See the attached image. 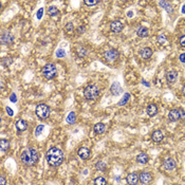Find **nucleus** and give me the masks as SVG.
Segmentation results:
<instances>
[{
  "instance_id": "obj_1",
  "label": "nucleus",
  "mask_w": 185,
  "mask_h": 185,
  "mask_svg": "<svg viewBox=\"0 0 185 185\" xmlns=\"http://www.w3.org/2000/svg\"><path fill=\"white\" fill-rule=\"evenodd\" d=\"M47 162L52 167H58L64 162V152L57 147H52L47 152Z\"/></svg>"
},
{
  "instance_id": "obj_2",
  "label": "nucleus",
  "mask_w": 185,
  "mask_h": 185,
  "mask_svg": "<svg viewBox=\"0 0 185 185\" xmlns=\"http://www.w3.org/2000/svg\"><path fill=\"white\" fill-rule=\"evenodd\" d=\"M38 152L37 150L34 149V148H26L23 149V151L21 152V156H20V160L22 164L26 166H33L35 165L36 163L38 162Z\"/></svg>"
},
{
  "instance_id": "obj_3",
  "label": "nucleus",
  "mask_w": 185,
  "mask_h": 185,
  "mask_svg": "<svg viewBox=\"0 0 185 185\" xmlns=\"http://www.w3.org/2000/svg\"><path fill=\"white\" fill-rule=\"evenodd\" d=\"M100 94V89L95 85H89L85 88L84 90V96L87 98L88 101H94L98 98Z\"/></svg>"
},
{
  "instance_id": "obj_4",
  "label": "nucleus",
  "mask_w": 185,
  "mask_h": 185,
  "mask_svg": "<svg viewBox=\"0 0 185 185\" xmlns=\"http://www.w3.org/2000/svg\"><path fill=\"white\" fill-rule=\"evenodd\" d=\"M42 74L47 79H53L57 74V69L54 64H47L42 68Z\"/></svg>"
},
{
  "instance_id": "obj_5",
  "label": "nucleus",
  "mask_w": 185,
  "mask_h": 185,
  "mask_svg": "<svg viewBox=\"0 0 185 185\" xmlns=\"http://www.w3.org/2000/svg\"><path fill=\"white\" fill-rule=\"evenodd\" d=\"M35 112H36V115H37L39 119L45 120V119H48L50 115V108L49 106H47L45 104H40L36 107Z\"/></svg>"
},
{
  "instance_id": "obj_6",
  "label": "nucleus",
  "mask_w": 185,
  "mask_h": 185,
  "mask_svg": "<svg viewBox=\"0 0 185 185\" xmlns=\"http://www.w3.org/2000/svg\"><path fill=\"white\" fill-rule=\"evenodd\" d=\"M181 110L182 109H172L169 111L168 113V120L170 122H177L178 120L181 119Z\"/></svg>"
},
{
  "instance_id": "obj_7",
  "label": "nucleus",
  "mask_w": 185,
  "mask_h": 185,
  "mask_svg": "<svg viewBox=\"0 0 185 185\" xmlns=\"http://www.w3.org/2000/svg\"><path fill=\"white\" fill-rule=\"evenodd\" d=\"M176 166H177V163L173 159L171 158H167V159L164 160V162H163V168L165 169V170H173L176 168Z\"/></svg>"
},
{
  "instance_id": "obj_8",
  "label": "nucleus",
  "mask_w": 185,
  "mask_h": 185,
  "mask_svg": "<svg viewBox=\"0 0 185 185\" xmlns=\"http://www.w3.org/2000/svg\"><path fill=\"white\" fill-rule=\"evenodd\" d=\"M110 30L111 32L115 33V34L122 32V30H123V23L121 22V21H119V20H114V21H112V22L110 23Z\"/></svg>"
},
{
  "instance_id": "obj_9",
  "label": "nucleus",
  "mask_w": 185,
  "mask_h": 185,
  "mask_svg": "<svg viewBox=\"0 0 185 185\" xmlns=\"http://www.w3.org/2000/svg\"><path fill=\"white\" fill-rule=\"evenodd\" d=\"M14 35L11 32H4L2 35H1V42L2 43H7V45H10L14 41Z\"/></svg>"
},
{
  "instance_id": "obj_10",
  "label": "nucleus",
  "mask_w": 185,
  "mask_h": 185,
  "mask_svg": "<svg viewBox=\"0 0 185 185\" xmlns=\"http://www.w3.org/2000/svg\"><path fill=\"white\" fill-rule=\"evenodd\" d=\"M119 55H120L119 52L114 49L107 50V51L105 52V57H106L108 60H115V59L119 58Z\"/></svg>"
},
{
  "instance_id": "obj_11",
  "label": "nucleus",
  "mask_w": 185,
  "mask_h": 185,
  "mask_svg": "<svg viewBox=\"0 0 185 185\" xmlns=\"http://www.w3.org/2000/svg\"><path fill=\"white\" fill-rule=\"evenodd\" d=\"M139 179H140V182L142 184H148L151 182L152 180V176L150 175L149 172H142L140 176H139Z\"/></svg>"
},
{
  "instance_id": "obj_12",
  "label": "nucleus",
  "mask_w": 185,
  "mask_h": 185,
  "mask_svg": "<svg viewBox=\"0 0 185 185\" xmlns=\"http://www.w3.org/2000/svg\"><path fill=\"white\" fill-rule=\"evenodd\" d=\"M151 139L155 143H160V142H162V140L164 139V134L161 130H156V131H153L152 134H151Z\"/></svg>"
},
{
  "instance_id": "obj_13",
  "label": "nucleus",
  "mask_w": 185,
  "mask_h": 185,
  "mask_svg": "<svg viewBox=\"0 0 185 185\" xmlns=\"http://www.w3.org/2000/svg\"><path fill=\"white\" fill-rule=\"evenodd\" d=\"M77 155L81 160H87L90 157V150L86 148V147H81L77 150Z\"/></svg>"
},
{
  "instance_id": "obj_14",
  "label": "nucleus",
  "mask_w": 185,
  "mask_h": 185,
  "mask_svg": "<svg viewBox=\"0 0 185 185\" xmlns=\"http://www.w3.org/2000/svg\"><path fill=\"white\" fill-rule=\"evenodd\" d=\"M166 78H167V81L170 83V84H175L177 79H178V72L177 71H168L167 72V74H166Z\"/></svg>"
},
{
  "instance_id": "obj_15",
  "label": "nucleus",
  "mask_w": 185,
  "mask_h": 185,
  "mask_svg": "<svg viewBox=\"0 0 185 185\" xmlns=\"http://www.w3.org/2000/svg\"><path fill=\"white\" fill-rule=\"evenodd\" d=\"M139 176L136 175V172H131L127 176V183L129 185H136V183L139 182Z\"/></svg>"
},
{
  "instance_id": "obj_16",
  "label": "nucleus",
  "mask_w": 185,
  "mask_h": 185,
  "mask_svg": "<svg viewBox=\"0 0 185 185\" xmlns=\"http://www.w3.org/2000/svg\"><path fill=\"white\" fill-rule=\"evenodd\" d=\"M152 55V50L146 47V48H143V49L141 50L140 52V56L142 57L143 59H149Z\"/></svg>"
},
{
  "instance_id": "obj_17",
  "label": "nucleus",
  "mask_w": 185,
  "mask_h": 185,
  "mask_svg": "<svg viewBox=\"0 0 185 185\" xmlns=\"http://www.w3.org/2000/svg\"><path fill=\"white\" fill-rule=\"evenodd\" d=\"M136 34H138V36L141 37V38H146V37L149 36V30L147 29V28H145V26H140V28L138 29V31H136Z\"/></svg>"
},
{
  "instance_id": "obj_18",
  "label": "nucleus",
  "mask_w": 185,
  "mask_h": 185,
  "mask_svg": "<svg viewBox=\"0 0 185 185\" xmlns=\"http://www.w3.org/2000/svg\"><path fill=\"white\" fill-rule=\"evenodd\" d=\"M146 112L149 117H155V115L158 113V107H157V105L155 104L148 105L146 108Z\"/></svg>"
},
{
  "instance_id": "obj_19",
  "label": "nucleus",
  "mask_w": 185,
  "mask_h": 185,
  "mask_svg": "<svg viewBox=\"0 0 185 185\" xmlns=\"http://www.w3.org/2000/svg\"><path fill=\"white\" fill-rule=\"evenodd\" d=\"M110 91L113 95H119L122 92V87H121V85L119 83H113L111 85Z\"/></svg>"
},
{
  "instance_id": "obj_20",
  "label": "nucleus",
  "mask_w": 185,
  "mask_h": 185,
  "mask_svg": "<svg viewBox=\"0 0 185 185\" xmlns=\"http://www.w3.org/2000/svg\"><path fill=\"white\" fill-rule=\"evenodd\" d=\"M16 129L18 131H24L28 129V122L24 120H19L17 121L16 123Z\"/></svg>"
},
{
  "instance_id": "obj_21",
  "label": "nucleus",
  "mask_w": 185,
  "mask_h": 185,
  "mask_svg": "<svg viewBox=\"0 0 185 185\" xmlns=\"http://www.w3.org/2000/svg\"><path fill=\"white\" fill-rule=\"evenodd\" d=\"M93 130H94V132L96 133V134H103V133L106 131V126H105V124L103 123H98L94 126Z\"/></svg>"
},
{
  "instance_id": "obj_22",
  "label": "nucleus",
  "mask_w": 185,
  "mask_h": 185,
  "mask_svg": "<svg viewBox=\"0 0 185 185\" xmlns=\"http://www.w3.org/2000/svg\"><path fill=\"white\" fill-rule=\"evenodd\" d=\"M148 160H149V157L145 152L140 153L139 156L136 157V161H138V163H140V164H146V163L148 162Z\"/></svg>"
},
{
  "instance_id": "obj_23",
  "label": "nucleus",
  "mask_w": 185,
  "mask_h": 185,
  "mask_svg": "<svg viewBox=\"0 0 185 185\" xmlns=\"http://www.w3.org/2000/svg\"><path fill=\"white\" fill-rule=\"evenodd\" d=\"M10 148V142L5 139H2V140H0V150L4 152V151H7Z\"/></svg>"
},
{
  "instance_id": "obj_24",
  "label": "nucleus",
  "mask_w": 185,
  "mask_h": 185,
  "mask_svg": "<svg viewBox=\"0 0 185 185\" xmlns=\"http://www.w3.org/2000/svg\"><path fill=\"white\" fill-rule=\"evenodd\" d=\"M159 4L163 7V9H164V10L166 11V12H168V13H171L172 11H173V9H172V7H171V4L168 3V2H166V1H160Z\"/></svg>"
},
{
  "instance_id": "obj_25",
  "label": "nucleus",
  "mask_w": 185,
  "mask_h": 185,
  "mask_svg": "<svg viewBox=\"0 0 185 185\" xmlns=\"http://www.w3.org/2000/svg\"><path fill=\"white\" fill-rule=\"evenodd\" d=\"M95 168L98 169V170H101V171H105L106 168H107V165H106V163L103 162V161H98V162L95 164Z\"/></svg>"
},
{
  "instance_id": "obj_26",
  "label": "nucleus",
  "mask_w": 185,
  "mask_h": 185,
  "mask_svg": "<svg viewBox=\"0 0 185 185\" xmlns=\"http://www.w3.org/2000/svg\"><path fill=\"white\" fill-rule=\"evenodd\" d=\"M129 100H130V94H129V93H125V94H124V96H123V98H122V100H121V101L117 103V105H119V106H124L125 104H127V103H128V101H129Z\"/></svg>"
},
{
  "instance_id": "obj_27",
  "label": "nucleus",
  "mask_w": 185,
  "mask_h": 185,
  "mask_svg": "<svg viewBox=\"0 0 185 185\" xmlns=\"http://www.w3.org/2000/svg\"><path fill=\"white\" fill-rule=\"evenodd\" d=\"M66 121H67V123L69 124H74L75 121H76V115H75L74 112H70V113L68 114L67 119H66Z\"/></svg>"
},
{
  "instance_id": "obj_28",
  "label": "nucleus",
  "mask_w": 185,
  "mask_h": 185,
  "mask_svg": "<svg viewBox=\"0 0 185 185\" xmlns=\"http://www.w3.org/2000/svg\"><path fill=\"white\" fill-rule=\"evenodd\" d=\"M48 13H49L50 16H57L59 14V11L57 10V7H56L52 5V7H50L49 9H48Z\"/></svg>"
},
{
  "instance_id": "obj_29",
  "label": "nucleus",
  "mask_w": 185,
  "mask_h": 185,
  "mask_svg": "<svg viewBox=\"0 0 185 185\" xmlns=\"http://www.w3.org/2000/svg\"><path fill=\"white\" fill-rule=\"evenodd\" d=\"M94 185H107V181L103 177H98L94 180Z\"/></svg>"
},
{
  "instance_id": "obj_30",
  "label": "nucleus",
  "mask_w": 185,
  "mask_h": 185,
  "mask_svg": "<svg viewBox=\"0 0 185 185\" xmlns=\"http://www.w3.org/2000/svg\"><path fill=\"white\" fill-rule=\"evenodd\" d=\"M56 56L58 57V58H62V57H65L66 56V52L64 49H58L56 51Z\"/></svg>"
},
{
  "instance_id": "obj_31",
  "label": "nucleus",
  "mask_w": 185,
  "mask_h": 185,
  "mask_svg": "<svg viewBox=\"0 0 185 185\" xmlns=\"http://www.w3.org/2000/svg\"><path fill=\"white\" fill-rule=\"evenodd\" d=\"M158 40H159V42H160V43H162V45H165L166 41H167V39H166L165 35H164L163 33L159 35V37H158Z\"/></svg>"
},
{
  "instance_id": "obj_32",
  "label": "nucleus",
  "mask_w": 185,
  "mask_h": 185,
  "mask_svg": "<svg viewBox=\"0 0 185 185\" xmlns=\"http://www.w3.org/2000/svg\"><path fill=\"white\" fill-rule=\"evenodd\" d=\"M12 62H13V59L11 58V57H5V58H3V60H2V64H3L4 66H7V67L12 65Z\"/></svg>"
},
{
  "instance_id": "obj_33",
  "label": "nucleus",
  "mask_w": 185,
  "mask_h": 185,
  "mask_svg": "<svg viewBox=\"0 0 185 185\" xmlns=\"http://www.w3.org/2000/svg\"><path fill=\"white\" fill-rule=\"evenodd\" d=\"M43 128H45V126H43V125H38V126H37V128H36V130H35V136H38L39 134L42 132Z\"/></svg>"
},
{
  "instance_id": "obj_34",
  "label": "nucleus",
  "mask_w": 185,
  "mask_h": 185,
  "mask_svg": "<svg viewBox=\"0 0 185 185\" xmlns=\"http://www.w3.org/2000/svg\"><path fill=\"white\" fill-rule=\"evenodd\" d=\"M73 29H74V26H73V23L72 22H68L65 26V30L67 31V32H72Z\"/></svg>"
},
{
  "instance_id": "obj_35",
  "label": "nucleus",
  "mask_w": 185,
  "mask_h": 185,
  "mask_svg": "<svg viewBox=\"0 0 185 185\" xmlns=\"http://www.w3.org/2000/svg\"><path fill=\"white\" fill-rule=\"evenodd\" d=\"M77 54L79 57H84V56L87 54V51H86V49H84V48H79V49L77 50Z\"/></svg>"
},
{
  "instance_id": "obj_36",
  "label": "nucleus",
  "mask_w": 185,
  "mask_h": 185,
  "mask_svg": "<svg viewBox=\"0 0 185 185\" xmlns=\"http://www.w3.org/2000/svg\"><path fill=\"white\" fill-rule=\"evenodd\" d=\"M84 3L86 4V5H88V7H93V5H95V4L98 3V1H90V0H85Z\"/></svg>"
},
{
  "instance_id": "obj_37",
  "label": "nucleus",
  "mask_w": 185,
  "mask_h": 185,
  "mask_svg": "<svg viewBox=\"0 0 185 185\" xmlns=\"http://www.w3.org/2000/svg\"><path fill=\"white\" fill-rule=\"evenodd\" d=\"M42 15H43V7H40V9L37 11V18H38V19H41Z\"/></svg>"
},
{
  "instance_id": "obj_38",
  "label": "nucleus",
  "mask_w": 185,
  "mask_h": 185,
  "mask_svg": "<svg viewBox=\"0 0 185 185\" xmlns=\"http://www.w3.org/2000/svg\"><path fill=\"white\" fill-rule=\"evenodd\" d=\"M180 45H181V47L185 48V35L180 37Z\"/></svg>"
},
{
  "instance_id": "obj_39",
  "label": "nucleus",
  "mask_w": 185,
  "mask_h": 185,
  "mask_svg": "<svg viewBox=\"0 0 185 185\" xmlns=\"http://www.w3.org/2000/svg\"><path fill=\"white\" fill-rule=\"evenodd\" d=\"M7 109V113L10 115V117H13L14 115V112H13V110H12V108H10V107H7L5 108Z\"/></svg>"
},
{
  "instance_id": "obj_40",
  "label": "nucleus",
  "mask_w": 185,
  "mask_h": 185,
  "mask_svg": "<svg viewBox=\"0 0 185 185\" xmlns=\"http://www.w3.org/2000/svg\"><path fill=\"white\" fill-rule=\"evenodd\" d=\"M179 59H180V62H181L185 64V53H182V54H180V56H179Z\"/></svg>"
},
{
  "instance_id": "obj_41",
  "label": "nucleus",
  "mask_w": 185,
  "mask_h": 185,
  "mask_svg": "<svg viewBox=\"0 0 185 185\" xmlns=\"http://www.w3.org/2000/svg\"><path fill=\"white\" fill-rule=\"evenodd\" d=\"M85 31H86V28H85V26H79V28L77 29V33H78V34H83Z\"/></svg>"
},
{
  "instance_id": "obj_42",
  "label": "nucleus",
  "mask_w": 185,
  "mask_h": 185,
  "mask_svg": "<svg viewBox=\"0 0 185 185\" xmlns=\"http://www.w3.org/2000/svg\"><path fill=\"white\" fill-rule=\"evenodd\" d=\"M5 184H7L5 178H4V177H0V185H5Z\"/></svg>"
},
{
  "instance_id": "obj_43",
  "label": "nucleus",
  "mask_w": 185,
  "mask_h": 185,
  "mask_svg": "<svg viewBox=\"0 0 185 185\" xmlns=\"http://www.w3.org/2000/svg\"><path fill=\"white\" fill-rule=\"evenodd\" d=\"M10 100L13 102V103H16V102H17V98H16V95H15V93H13V94L11 95Z\"/></svg>"
},
{
  "instance_id": "obj_44",
  "label": "nucleus",
  "mask_w": 185,
  "mask_h": 185,
  "mask_svg": "<svg viewBox=\"0 0 185 185\" xmlns=\"http://www.w3.org/2000/svg\"><path fill=\"white\" fill-rule=\"evenodd\" d=\"M142 83H143V84L145 85V86H146V87H149V84H148V83H147L146 81H142Z\"/></svg>"
},
{
  "instance_id": "obj_45",
  "label": "nucleus",
  "mask_w": 185,
  "mask_h": 185,
  "mask_svg": "<svg viewBox=\"0 0 185 185\" xmlns=\"http://www.w3.org/2000/svg\"><path fill=\"white\" fill-rule=\"evenodd\" d=\"M132 15H133V13L131 11H129V12H128V17H132Z\"/></svg>"
},
{
  "instance_id": "obj_46",
  "label": "nucleus",
  "mask_w": 185,
  "mask_h": 185,
  "mask_svg": "<svg viewBox=\"0 0 185 185\" xmlns=\"http://www.w3.org/2000/svg\"><path fill=\"white\" fill-rule=\"evenodd\" d=\"M182 13L185 14V5H183V7H182Z\"/></svg>"
},
{
  "instance_id": "obj_47",
  "label": "nucleus",
  "mask_w": 185,
  "mask_h": 185,
  "mask_svg": "<svg viewBox=\"0 0 185 185\" xmlns=\"http://www.w3.org/2000/svg\"><path fill=\"white\" fill-rule=\"evenodd\" d=\"M182 93H183V95H185V86L183 87V89H182Z\"/></svg>"
}]
</instances>
